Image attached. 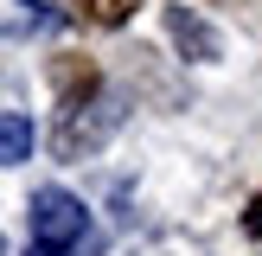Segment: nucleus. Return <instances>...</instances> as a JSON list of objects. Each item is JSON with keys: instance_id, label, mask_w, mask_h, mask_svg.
Segmentation results:
<instances>
[{"instance_id": "obj_7", "label": "nucleus", "mask_w": 262, "mask_h": 256, "mask_svg": "<svg viewBox=\"0 0 262 256\" xmlns=\"http://www.w3.org/2000/svg\"><path fill=\"white\" fill-rule=\"evenodd\" d=\"M243 230H250V237H262V192L250 199V218H243Z\"/></svg>"}, {"instance_id": "obj_5", "label": "nucleus", "mask_w": 262, "mask_h": 256, "mask_svg": "<svg viewBox=\"0 0 262 256\" xmlns=\"http://www.w3.org/2000/svg\"><path fill=\"white\" fill-rule=\"evenodd\" d=\"M51 77H58L64 102H77V96L96 90V64H90V58H58V64H51Z\"/></svg>"}, {"instance_id": "obj_2", "label": "nucleus", "mask_w": 262, "mask_h": 256, "mask_svg": "<svg viewBox=\"0 0 262 256\" xmlns=\"http://www.w3.org/2000/svg\"><path fill=\"white\" fill-rule=\"evenodd\" d=\"M122 128V102L115 96H77V102H64V115H58V135H51V147H58V160H77V154H96L102 141Z\"/></svg>"}, {"instance_id": "obj_6", "label": "nucleus", "mask_w": 262, "mask_h": 256, "mask_svg": "<svg viewBox=\"0 0 262 256\" xmlns=\"http://www.w3.org/2000/svg\"><path fill=\"white\" fill-rule=\"evenodd\" d=\"M71 7H77V13H83V19H90V26H122V19H128V13H135V7H141V0H71Z\"/></svg>"}, {"instance_id": "obj_1", "label": "nucleus", "mask_w": 262, "mask_h": 256, "mask_svg": "<svg viewBox=\"0 0 262 256\" xmlns=\"http://www.w3.org/2000/svg\"><path fill=\"white\" fill-rule=\"evenodd\" d=\"M102 230L90 224L83 199L64 186H38L26 205V256H96Z\"/></svg>"}, {"instance_id": "obj_3", "label": "nucleus", "mask_w": 262, "mask_h": 256, "mask_svg": "<svg viewBox=\"0 0 262 256\" xmlns=\"http://www.w3.org/2000/svg\"><path fill=\"white\" fill-rule=\"evenodd\" d=\"M166 32H173V45L186 51V58H199V64H211L217 51H224V38H217L192 7H166Z\"/></svg>"}, {"instance_id": "obj_8", "label": "nucleus", "mask_w": 262, "mask_h": 256, "mask_svg": "<svg viewBox=\"0 0 262 256\" xmlns=\"http://www.w3.org/2000/svg\"><path fill=\"white\" fill-rule=\"evenodd\" d=\"M0 256H7V237H0Z\"/></svg>"}, {"instance_id": "obj_4", "label": "nucleus", "mask_w": 262, "mask_h": 256, "mask_svg": "<svg viewBox=\"0 0 262 256\" xmlns=\"http://www.w3.org/2000/svg\"><path fill=\"white\" fill-rule=\"evenodd\" d=\"M26 154H32V115L0 109V166H19Z\"/></svg>"}]
</instances>
